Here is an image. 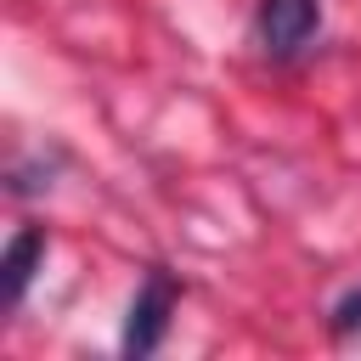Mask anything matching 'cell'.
I'll list each match as a JSON object with an SVG mask.
<instances>
[{
	"label": "cell",
	"instance_id": "cell-1",
	"mask_svg": "<svg viewBox=\"0 0 361 361\" xmlns=\"http://www.w3.org/2000/svg\"><path fill=\"white\" fill-rule=\"evenodd\" d=\"M316 23H322L316 0H259V45L271 56H293L316 34Z\"/></svg>",
	"mask_w": 361,
	"mask_h": 361
},
{
	"label": "cell",
	"instance_id": "cell-2",
	"mask_svg": "<svg viewBox=\"0 0 361 361\" xmlns=\"http://www.w3.org/2000/svg\"><path fill=\"white\" fill-rule=\"evenodd\" d=\"M169 310H175V282H169L164 271H152V276H147V288H141V293H135V305H130L124 350H130V355H147V350L164 338V322H169Z\"/></svg>",
	"mask_w": 361,
	"mask_h": 361
},
{
	"label": "cell",
	"instance_id": "cell-3",
	"mask_svg": "<svg viewBox=\"0 0 361 361\" xmlns=\"http://www.w3.org/2000/svg\"><path fill=\"white\" fill-rule=\"evenodd\" d=\"M39 259H45V237H39L34 226H23V231L6 243V259H0V305H6V310L23 299V288H28V276H34Z\"/></svg>",
	"mask_w": 361,
	"mask_h": 361
},
{
	"label": "cell",
	"instance_id": "cell-4",
	"mask_svg": "<svg viewBox=\"0 0 361 361\" xmlns=\"http://www.w3.org/2000/svg\"><path fill=\"white\" fill-rule=\"evenodd\" d=\"M333 333H361V288H355L350 299H338V310H333Z\"/></svg>",
	"mask_w": 361,
	"mask_h": 361
}]
</instances>
